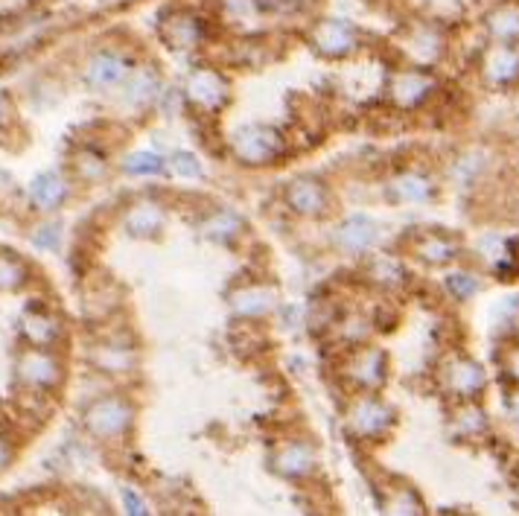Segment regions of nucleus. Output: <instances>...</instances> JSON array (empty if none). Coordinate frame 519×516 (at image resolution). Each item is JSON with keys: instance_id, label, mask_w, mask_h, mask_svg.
<instances>
[{"instance_id": "f03ea898", "label": "nucleus", "mask_w": 519, "mask_h": 516, "mask_svg": "<svg viewBox=\"0 0 519 516\" xmlns=\"http://www.w3.org/2000/svg\"><path fill=\"white\" fill-rule=\"evenodd\" d=\"M88 424L93 432H100V435H109V432H117L120 429V406L117 403H100L97 408H91L88 415Z\"/></svg>"}, {"instance_id": "f257e3e1", "label": "nucleus", "mask_w": 519, "mask_h": 516, "mask_svg": "<svg viewBox=\"0 0 519 516\" xmlns=\"http://www.w3.org/2000/svg\"><path fill=\"white\" fill-rule=\"evenodd\" d=\"M30 193H32V202L41 210H53L65 198V181L58 179V175L47 172V175H41V179H35Z\"/></svg>"}, {"instance_id": "423d86ee", "label": "nucleus", "mask_w": 519, "mask_h": 516, "mask_svg": "<svg viewBox=\"0 0 519 516\" xmlns=\"http://www.w3.org/2000/svg\"><path fill=\"white\" fill-rule=\"evenodd\" d=\"M140 161H144V163H128V170H146V172H152V170H158V163H155V158H152V155H144V158H140Z\"/></svg>"}, {"instance_id": "6e6552de", "label": "nucleus", "mask_w": 519, "mask_h": 516, "mask_svg": "<svg viewBox=\"0 0 519 516\" xmlns=\"http://www.w3.org/2000/svg\"><path fill=\"white\" fill-rule=\"evenodd\" d=\"M4 461H6V452H4V447H0V467H4Z\"/></svg>"}, {"instance_id": "7ed1b4c3", "label": "nucleus", "mask_w": 519, "mask_h": 516, "mask_svg": "<svg viewBox=\"0 0 519 516\" xmlns=\"http://www.w3.org/2000/svg\"><path fill=\"white\" fill-rule=\"evenodd\" d=\"M123 76V65L114 56H97L88 67V79L93 85H111Z\"/></svg>"}, {"instance_id": "39448f33", "label": "nucleus", "mask_w": 519, "mask_h": 516, "mask_svg": "<svg viewBox=\"0 0 519 516\" xmlns=\"http://www.w3.org/2000/svg\"><path fill=\"white\" fill-rule=\"evenodd\" d=\"M23 284V266L12 257H0V289H15Z\"/></svg>"}, {"instance_id": "20e7f679", "label": "nucleus", "mask_w": 519, "mask_h": 516, "mask_svg": "<svg viewBox=\"0 0 519 516\" xmlns=\"http://www.w3.org/2000/svg\"><path fill=\"white\" fill-rule=\"evenodd\" d=\"M21 373H23V380H30V382H35V385H44V382L53 380V362L47 359V356L32 354V356L23 359Z\"/></svg>"}, {"instance_id": "0eeeda50", "label": "nucleus", "mask_w": 519, "mask_h": 516, "mask_svg": "<svg viewBox=\"0 0 519 516\" xmlns=\"http://www.w3.org/2000/svg\"><path fill=\"white\" fill-rule=\"evenodd\" d=\"M126 505H128V513H144V505H140L132 494H126Z\"/></svg>"}]
</instances>
